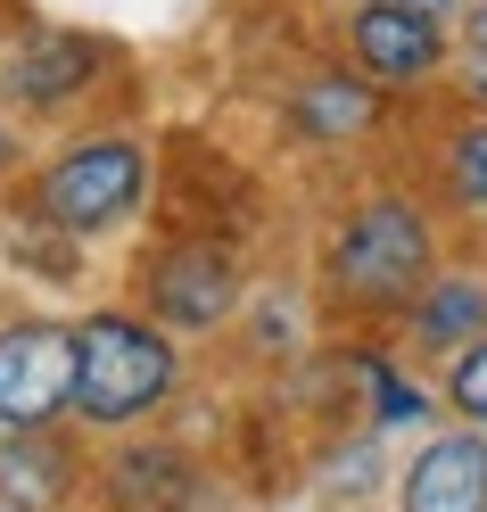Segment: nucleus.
Masks as SVG:
<instances>
[{"instance_id": "nucleus-19", "label": "nucleus", "mask_w": 487, "mask_h": 512, "mask_svg": "<svg viewBox=\"0 0 487 512\" xmlns=\"http://www.w3.org/2000/svg\"><path fill=\"white\" fill-rule=\"evenodd\" d=\"M25 25H34V17H25V9H17V0H0V67H9V42L25 34Z\"/></svg>"}, {"instance_id": "nucleus-7", "label": "nucleus", "mask_w": 487, "mask_h": 512, "mask_svg": "<svg viewBox=\"0 0 487 512\" xmlns=\"http://www.w3.org/2000/svg\"><path fill=\"white\" fill-rule=\"evenodd\" d=\"M75 323L58 314H0V430L75 422Z\"/></svg>"}, {"instance_id": "nucleus-1", "label": "nucleus", "mask_w": 487, "mask_h": 512, "mask_svg": "<svg viewBox=\"0 0 487 512\" xmlns=\"http://www.w3.org/2000/svg\"><path fill=\"white\" fill-rule=\"evenodd\" d=\"M446 240L438 215L413 199V190H364L347 199V215L322 240V290L347 314H372V323H405V306L438 281Z\"/></svg>"}, {"instance_id": "nucleus-16", "label": "nucleus", "mask_w": 487, "mask_h": 512, "mask_svg": "<svg viewBox=\"0 0 487 512\" xmlns=\"http://www.w3.org/2000/svg\"><path fill=\"white\" fill-rule=\"evenodd\" d=\"M438 100H446V108H463V116H487V58H479V50L454 58V75H446Z\"/></svg>"}, {"instance_id": "nucleus-4", "label": "nucleus", "mask_w": 487, "mask_h": 512, "mask_svg": "<svg viewBox=\"0 0 487 512\" xmlns=\"http://www.w3.org/2000/svg\"><path fill=\"white\" fill-rule=\"evenodd\" d=\"M124 58L108 34H91V25H25L9 42V67H0V100H9L25 124H67L100 100L108 83H124Z\"/></svg>"}, {"instance_id": "nucleus-21", "label": "nucleus", "mask_w": 487, "mask_h": 512, "mask_svg": "<svg viewBox=\"0 0 487 512\" xmlns=\"http://www.w3.org/2000/svg\"><path fill=\"white\" fill-rule=\"evenodd\" d=\"M322 9H331V17H347V9H364V0H322Z\"/></svg>"}, {"instance_id": "nucleus-11", "label": "nucleus", "mask_w": 487, "mask_h": 512, "mask_svg": "<svg viewBox=\"0 0 487 512\" xmlns=\"http://www.w3.org/2000/svg\"><path fill=\"white\" fill-rule=\"evenodd\" d=\"M405 356L421 364H454V356H471V347L487 339V265H438V281L405 306Z\"/></svg>"}, {"instance_id": "nucleus-10", "label": "nucleus", "mask_w": 487, "mask_h": 512, "mask_svg": "<svg viewBox=\"0 0 487 512\" xmlns=\"http://www.w3.org/2000/svg\"><path fill=\"white\" fill-rule=\"evenodd\" d=\"M91 479V455L75 422H50V430H0V504L17 512H67Z\"/></svg>"}, {"instance_id": "nucleus-18", "label": "nucleus", "mask_w": 487, "mask_h": 512, "mask_svg": "<svg viewBox=\"0 0 487 512\" xmlns=\"http://www.w3.org/2000/svg\"><path fill=\"white\" fill-rule=\"evenodd\" d=\"M17 174H25V133L0 124V182H17Z\"/></svg>"}, {"instance_id": "nucleus-22", "label": "nucleus", "mask_w": 487, "mask_h": 512, "mask_svg": "<svg viewBox=\"0 0 487 512\" xmlns=\"http://www.w3.org/2000/svg\"><path fill=\"white\" fill-rule=\"evenodd\" d=\"M0 512H17V504H0Z\"/></svg>"}, {"instance_id": "nucleus-13", "label": "nucleus", "mask_w": 487, "mask_h": 512, "mask_svg": "<svg viewBox=\"0 0 487 512\" xmlns=\"http://www.w3.org/2000/svg\"><path fill=\"white\" fill-rule=\"evenodd\" d=\"M430 157H438V199L463 215V223L487 232V116H463V108H454Z\"/></svg>"}, {"instance_id": "nucleus-14", "label": "nucleus", "mask_w": 487, "mask_h": 512, "mask_svg": "<svg viewBox=\"0 0 487 512\" xmlns=\"http://www.w3.org/2000/svg\"><path fill=\"white\" fill-rule=\"evenodd\" d=\"M347 380H364V397H372V422L380 430H405V422H421L438 397L421 389V380L388 356V347H347Z\"/></svg>"}, {"instance_id": "nucleus-17", "label": "nucleus", "mask_w": 487, "mask_h": 512, "mask_svg": "<svg viewBox=\"0 0 487 512\" xmlns=\"http://www.w3.org/2000/svg\"><path fill=\"white\" fill-rule=\"evenodd\" d=\"M397 9H413V17H438V25H463V17H471V0H397Z\"/></svg>"}, {"instance_id": "nucleus-9", "label": "nucleus", "mask_w": 487, "mask_h": 512, "mask_svg": "<svg viewBox=\"0 0 487 512\" xmlns=\"http://www.w3.org/2000/svg\"><path fill=\"white\" fill-rule=\"evenodd\" d=\"M91 496H100V512H199L207 479H199V463L182 446L133 430L91 463Z\"/></svg>"}, {"instance_id": "nucleus-12", "label": "nucleus", "mask_w": 487, "mask_h": 512, "mask_svg": "<svg viewBox=\"0 0 487 512\" xmlns=\"http://www.w3.org/2000/svg\"><path fill=\"white\" fill-rule=\"evenodd\" d=\"M397 512H487V430L454 422L397 471Z\"/></svg>"}, {"instance_id": "nucleus-8", "label": "nucleus", "mask_w": 487, "mask_h": 512, "mask_svg": "<svg viewBox=\"0 0 487 512\" xmlns=\"http://www.w3.org/2000/svg\"><path fill=\"white\" fill-rule=\"evenodd\" d=\"M388 108H397V100H388L380 83H364V75L331 50V58H314V67L289 83L281 124H289L306 149H355V141H372L380 124H388Z\"/></svg>"}, {"instance_id": "nucleus-15", "label": "nucleus", "mask_w": 487, "mask_h": 512, "mask_svg": "<svg viewBox=\"0 0 487 512\" xmlns=\"http://www.w3.org/2000/svg\"><path fill=\"white\" fill-rule=\"evenodd\" d=\"M446 405H454V422L487 430V339L471 347V356H454V364H446Z\"/></svg>"}, {"instance_id": "nucleus-3", "label": "nucleus", "mask_w": 487, "mask_h": 512, "mask_svg": "<svg viewBox=\"0 0 487 512\" xmlns=\"http://www.w3.org/2000/svg\"><path fill=\"white\" fill-rule=\"evenodd\" d=\"M17 207L58 223L67 240H108L124 232L141 207H149V141L133 133V124H83V133H67L50 157H34L17 182Z\"/></svg>"}, {"instance_id": "nucleus-20", "label": "nucleus", "mask_w": 487, "mask_h": 512, "mask_svg": "<svg viewBox=\"0 0 487 512\" xmlns=\"http://www.w3.org/2000/svg\"><path fill=\"white\" fill-rule=\"evenodd\" d=\"M454 34H463V50H479V58H487V0H471V17L454 25Z\"/></svg>"}, {"instance_id": "nucleus-5", "label": "nucleus", "mask_w": 487, "mask_h": 512, "mask_svg": "<svg viewBox=\"0 0 487 512\" xmlns=\"http://www.w3.org/2000/svg\"><path fill=\"white\" fill-rule=\"evenodd\" d=\"M331 50L347 58L364 83H380L388 100H438L454 58H463V34L438 17H413L397 0H364V9L331 17Z\"/></svg>"}, {"instance_id": "nucleus-2", "label": "nucleus", "mask_w": 487, "mask_h": 512, "mask_svg": "<svg viewBox=\"0 0 487 512\" xmlns=\"http://www.w3.org/2000/svg\"><path fill=\"white\" fill-rule=\"evenodd\" d=\"M75 347H83L75 356V430H91V438H133L182 389L174 331L157 323V314H141L133 298L124 306H91L75 323Z\"/></svg>"}, {"instance_id": "nucleus-6", "label": "nucleus", "mask_w": 487, "mask_h": 512, "mask_svg": "<svg viewBox=\"0 0 487 512\" xmlns=\"http://www.w3.org/2000/svg\"><path fill=\"white\" fill-rule=\"evenodd\" d=\"M240 298H248V265H240L232 240H166L133 273V306L157 314L174 339L182 331H223L240 314Z\"/></svg>"}]
</instances>
